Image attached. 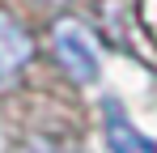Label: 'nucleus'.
I'll list each match as a JSON object with an SVG mask.
<instances>
[{
    "mask_svg": "<svg viewBox=\"0 0 157 153\" xmlns=\"http://www.w3.org/2000/svg\"><path fill=\"white\" fill-rule=\"evenodd\" d=\"M55 60L64 64V73L72 76V81H98V51L89 43V34H85V26L81 22H55Z\"/></svg>",
    "mask_w": 157,
    "mask_h": 153,
    "instance_id": "f257e3e1",
    "label": "nucleus"
},
{
    "mask_svg": "<svg viewBox=\"0 0 157 153\" xmlns=\"http://www.w3.org/2000/svg\"><path fill=\"white\" fill-rule=\"evenodd\" d=\"M30 55H34V43H30V34L21 26L13 22L9 13H0V89L17 76V68L26 64Z\"/></svg>",
    "mask_w": 157,
    "mask_h": 153,
    "instance_id": "f03ea898",
    "label": "nucleus"
},
{
    "mask_svg": "<svg viewBox=\"0 0 157 153\" xmlns=\"http://www.w3.org/2000/svg\"><path fill=\"white\" fill-rule=\"evenodd\" d=\"M106 140H110V153H157V140L136 132L115 102H106Z\"/></svg>",
    "mask_w": 157,
    "mask_h": 153,
    "instance_id": "7ed1b4c3",
    "label": "nucleus"
},
{
    "mask_svg": "<svg viewBox=\"0 0 157 153\" xmlns=\"http://www.w3.org/2000/svg\"><path fill=\"white\" fill-rule=\"evenodd\" d=\"M34 153H47V149H34Z\"/></svg>",
    "mask_w": 157,
    "mask_h": 153,
    "instance_id": "20e7f679",
    "label": "nucleus"
},
{
    "mask_svg": "<svg viewBox=\"0 0 157 153\" xmlns=\"http://www.w3.org/2000/svg\"><path fill=\"white\" fill-rule=\"evenodd\" d=\"M55 4H59V0H55Z\"/></svg>",
    "mask_w": 157,
    "mask_h": 153,
    "instance_id": "39448f33",
    "label": "nucleus"
}]
</instances>
